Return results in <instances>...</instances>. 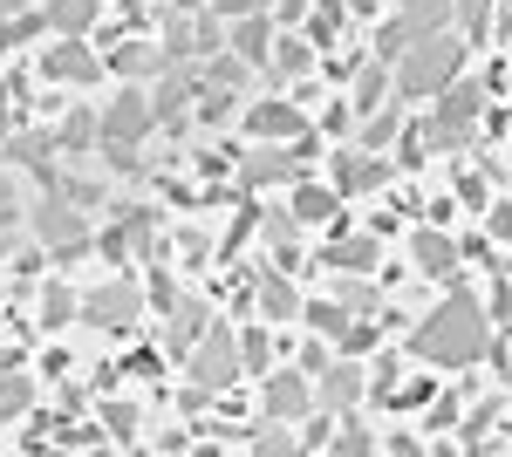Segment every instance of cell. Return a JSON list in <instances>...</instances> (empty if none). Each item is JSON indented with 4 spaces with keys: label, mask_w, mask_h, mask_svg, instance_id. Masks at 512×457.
I'll return each instance as SVG.
<instances>
[{
    "label": "cell",
    "mask_w": 512,
    "mask_h": 457,
    "mask_svg": "<svg viewBox=\"0 0 512 457\" xmlns=\"http://www.w3.org/2000/svg\"><path fill=\"white\" fill-rule=\"evenodd\" d=\"M410 348H417L424 362H437V369L478 362V355H485V314H478V301L465 294V287H451V301L410 328Z\"/></svg>",
    "instance_id": "obj_1"
},
{
    "label": "cell",
    "mask_w": 512,
    "mask_h": 457,
    "mask_svg": "<svg viewBox=\"0 0 512 457\" xmlns=\"http://www.w3.org/2000/svg\"><path fill=\"white\" fill-rule=\"evenodd\" d=\"M458 62H465V41L451 35V28L417 35L403 55H396V89H403V96H437L444 82L458 76Z\"/></svg>",
    "instance_id": "obj_2"
},
{
    "label": "cell",
    "mask_w": 512,
    "mask_h": 457,
    "mask_svg": "<svg viewBox=\"0 0 512 457\" xmlns=\"http://www.w3.org/2000/svg\"><path fill=\"white\" fill-rule=\"evenodd\" d=\"M185 369H192V389H233L239 382V342L226 335V328H205L192 342V355H185Z\"/></svg>",
    "instance_id": "obj_3"
},
{
    "label": "cell",
    "mask_w": 512,
    "mask_h": 457,
    "mask_svg": "<svg viewBox=\"0 0 512 457\" xmlns=\"http://www.w3.org/2000/svg\"><path fill=\"white\" fill-rule=\"evenodd\" d=\"M89 328H110V335H123V328H137V314H144V287L137 280H110V287H96L89 301L76 307Z\"/></svg>",
    "instance_id": "obj_4"
},
{
    "label": "cell",
    "mask_w": 512,
    "mask_h": 457,
    "mask_svg": "<svg viewBox=\"0 0 512 457\" xmlns=\"http://www.w3.org/2000/svg\"><path fill=\"white\" fill-rule=\"evenodd\" d=\"M35 239H41V246H55L62 260H76L82 246H89V226H82V212L69 205V198L48 191V198L35 205Z\"/></svg>",
    "instance_id": "obj_5"
},
{
    "label": "cell",
    "mask_w": 512,
    "mask_h": 457,
    "mask_svg": "<svg viewBox=\"0 0 512 457\" xmlns=\"http://www.w3.org/2000/svg\"><path fill=\"white\" fill-rule=\"evenodd\" d=\"M151 123H158V116H151V96H144V89H117V96H110V110H103V137L137 144ZM103 137H96V144H103Z\"/></svg>",
    "instance_id": "obj_6"
},
{
    "label": "cell",
    "mask_w": 512,
    "mask_h": 457,
    "mask_svg": "<svg viewBox=\"0 0 512 457\" xmlns=\"http://www.w3.org/2000/svg\"><path fill=\"white\" fill-rule=\"evenodd\" d=\"M328 171H335V191L342 198L390 185V157H376V151H342V157H328Z\"/></svg>",
    "instance_id": "obj_7"
},
{
    "label": "cell",
    "mask_w": 512,
    "mask_h": 457,
    "mask_svg": "<svg viewBox=\"0 0 512 457\" xmlns=\"http://www.w3.org/2000/svg\"><path fill=\"white\" fill-rule=\"evenodd\" d=\"M287 178H301V164H294L287 144H260V151H246V164H239V185H246V191L287 185Z\"/></svg>",
    "instance_id": "obj_8"
},
{
    "label": "cell",
    "mask_w": 512,
    "mask_h": 457,
    "mask_svg": "<svg viewBox=\"0 0 512 457\" xmlns=\"http://www.w3.org/2000/svg\"><path fill=\"white\" fill-rule=\"evenodd\" d=\"M41 76L48 82H96L103 62H96L89 48H76V41H55V48H41Z\"/></svg>",
    "instance_id": "obj_9"
},
{
    "label": "cell",
    "mask_w": 512,
    "mask_h": 457,
    "mask_svg": "<svg viewBox=\"0 0 512 457\" xmlns=\"http://www.w3.org/2000/svg\"><path fill=\"white\" fill-rule=\"evenodd\" d=\"M246 130H253L260 144H287V137H301L308 123H301L294 103H274V96H267V103H253V110H246Z\"/></svg>",
    "instance_id": "obj_10"
},
{
    "label": "cell",
    "mask_w": 512,
    "mask_h": 457,
    "mask_svg": "<svg viewBox=\"0 0 512 457\" xmlns=\"http://www.w3.org/2000/svg\"><path fill=\"white\" fill-rule=\"evenodd\" d=\"M212 328V314H205V301H171V321H164V355H192V342Z\"/></svg>",
    "instance_id": "obj_11"
},
{
    "label": "cell",
    "mask_w": 512,
    "mask_h": 457,
    "mask_svg": "<svg viewBox=\"0 0 512 457\" xmlns=\"http://www.w3.org/2000/svg\"><path fill=\"white\" fill-rule=\"evenodd\" d=\"M226 48H233L246 69H267V55H274V28H267L260 14H239L233 35H226Z\"/></svg>",
    "instance_id": "obj_12"
},
{
    "label": "cell",
    "mask_w": 512,
    "mask_h": 457,
    "mask_svg": "<svg viewBox=\"0 0 512 457\" xmlns=\"http://www.w3.org/2000/svg\"><path fill=\"white\" fill-rule=\"evenodd\" d=\"M335 219H342L335 185H294V226H335Z\"/></svg>",
    "instance_id": "obj_13"
},
{
    "label": "cell",
    "mask_w": 512,
    "mask_h": 457,
    "mask_svg": "<svg viewBox=\"0 0 512 457\" xmlns=\"http://www.w3.org/2000/svg\"><path fill=\"white\" fill-rule=\"evenodd\" d=\"M410 260H417V273H431V280H458V246L444 232H417L410 239Z\"/></svg>",
    "instance_id": "obj_14"
},
{
    "label": "cell",
    "mask_w": 512,
    "mask_h": 457,
    "mask_svg": "<svg viewBox=\"0 0 512 457\" xmlns=\"http://www.w3.org/2000/svg\"><path fill=\"white\" fill-rule=\"evenodd\" d=\"M308 403H315L308 376H267V417L294 423V417H308Z\"/></svg>",
    "instance_id": "obj_15"
},
{
    "label": "cell",
    "mask_w": 512,
    "mask_h": 457,
    "mask_svg": "<svg viewBox=\"0 0 512 457\" xmlns=\"http://www.w3.org/2000/svg\"><path fill=\"white\" fill-rule=\"evenodd\" d=\"M308 69H315V41H308V35H280L274 55H267V76L294 82V76H308Z\"/></svg>",
    "instance_id": "obj_16"
},
{
    "label": "cell",
    "mask_w": 512,
    "mask_h": 457,
    "mask_svg": "<svg viewBox=\"0 0 512 457\" xmlns=\"http://www.w3.org/2000/svg\"><path fill=\"white\" fill-rule=\"evenodd\" d=\"M315 396L328 403V410H349L355 396H362V369H355V362H328V369L315 376Z\"/></svg>",
    "instance_id": "obj_17"
},
{
    "label": "cell",
    "mask_w": 512,
    "mask_h": 457,
    "mask_svg": "<svg viewBox=\"0 0 512 457\" xmlns=\"http://www.w3.org/2000/svg\"><path fill=\"white\" fill-rule=\"evenodd\" d=\"M110 69H117V76H164V69H171V55L151 48V41H123L117 55H110Z\"/></svg>",
    "instance_id": "obj_18"
},
{
    "label": "cell",
    "mask_w": 512,
    "mask_h": 457,
    "mask_svg": "<svg viewBox=\"0 0 512 457\" xmlns=\"http://www.w3.org/2000/svg\"><path fill=\"white\" fill-rule=\"evenodd\" d=\"M437 123H478V82H444L437 89Z\"/></svg>",
    "instance_id": "obj_19"
},
{
    "label": "cell",
    "mask_w": 512,
    "mask_h": 457,
    "mask_svg": "<svg viewBox=\"0 0 512 457\" xmlns=\"http://www.w3.org/2000/svg\"><path fill=\"white\" fill-rule=\"evenodd\" d=\"M383 96H390V62H376V55H369V62H362V69H355V103L349 110H383Z\"/></svg>",
    "instance_id": "obj_20"
},
{
    "label": "cell",
    "mask_w": 512,
    "mask_h": 457,
    "mask_svg": "<svg viewBox=\"0 0 512 457\" xmlns=\"http://www.w3.org/2000/svg\"><path fill=\"white\" fill-rule=\"evenodd\" d=\"M376 260H383V246H376V239H335V246L321 253V267H342V273H369Z\"/></svg>",
    "instance_id": "obj_21"
},
{
    "label": "cell",
    "mask_w": 512,
    "mask_h": 457,
    "mask_svg": "<svg viewBox=\"0 0 512 457\" xmlns=\"http://www.w3.org/2000/svg\"><path fill=\"white\" fill-rule=\"evenodd\" d=\"M260 314H267V321H294V314H301V294H294V280L267 273V280H260Z\"/></svg>",
    "instance_id": "obj_22"
},
{
    "label": "cell",
    "mask_w": 512,
    "mask_h": 457,
    "mask_svg": "<svg viewBox=\"0 0 512 457\" xmlns=\"http://www.w3.org/2000/svg\"><path fill=\"white\" fill-rule=\"evenodd\" d=\"M396 130H403V110H396V103L369 110V116H362V151H390V144H396Z\"/></svg>",
    "instance_id": "obj_23"
},
{
    "label": "cell",
    "mask_w": 512,
    "mask_h": 457,
    "mask_svg": "<svg viewBox=\"0 0 512 457\" xmlns=\"http://www.w3.org/2000/svg\"><path fill=\"white\" fill-rule=\"evenodd\" d=\"M96 7H103V0H48V28H55V35H82V28L96 21Z\"/></svg>",
    "instance_id": "obj_24"
},
{
    "label": "cell",
    "mask_w": 512,
    "mask_h": 457,
    "mask_svg": "<svg viewBox=\"0 0 512 457\" xmlns=\"http://www.w3.org/2000/svg\"><path fill=\"white\" fill-rule=\"evenodd\" d=\"M403 21H410V35H437V28H451V0H403Z\"/></svg>",
    "instance_id": "obj_25"
},
{
    "label": "cell",
    "mask_w": 512,
    "mask_h": 457,
    "mask_svg": "<svg viewBox=\"0 0 512 457\" xmlns=\"http://www.w3.org/2000/svg\"><path fill=\"white\" fill-rule=\"evenodd\" d=\"M96 137H103V116L76 110V116H69V123H62V130H55V151H89Z\"/></svg>",
    "instance_id": "obj_26"
},
{
    "label": "cell",
    "mask_w": 512,
    "mask_h": 457,
    "mask_svg": "<svg viewBox=\"0 0 512 457\" xmlns=\"http://www.w3.org/2000/svg\"><path fill=\"white\" fill-rule=\"evenodd\" d=\"M301 314H308V328L328 335V342H342V335H349V307H342V301H308Z\"/></svg>",
    "instance_id": "obj_27"
},
{
    "label": "cell",
    "mask_w": 512,
    "mask_h": 457,
    "mask_svg": "<svg viewBox=\"0 0 512 457\" xmlns=\"http://www.w3.org/2000/svg\"><path fill=\"white\" fill-rule=\"evenodd\" d=\"M0 151L14 157V164H48V151H55V137H41V130H21V137H0Z\"/></svg>",
    "instance_id": "obj_28"
},
{
    "label": "cell",
    "mask_w": 512,
    "mask_h": 457,
    "mask_svg": "<svg viewBox=\"0 0 512 457\" xmlns=\"http://www.w3.org/2000/svg\"><path fill=\"white\" fill-rule=\"evenodd\" d=\"M76 294H69V287H48V294H41V328H69V321H76Z\"/></svg>",
    "instance_id": "obj_29"
},
{
    "label": "cell",
    "mask_w": 512,
    "mask_h": 457,
    "mask_svg": "<svg viewBox=\"0 0 512 457\" xmlns=\"http://www.w3.org/2000/svg\"><path fill=\"white\" fill-rule=\"evenodd\" d=\"M260 232H267V246H274L280 260H294V212H267Z\"/></svg>",
    "instance_id": "obj_30"
},
{
    "label": "cell",
    "mask_w": 512,
    "mask_h": 457,
    "mask_svg": "<svg viewBox=\"0 0 512 457\" xmlns=\"http://www.w3.org/2000/svg\"><path fill=\"white\" fill-rule=\"evenodd\" d=\"M424 157H431V123L396 130V164H424Z\"/></svg>",
    "instance_id": "obj_31"
},
{
    "label": "cell",
    "mask_w": 512,
    "mask_h": 457,
    "mask_svg": "<svg viewBox=\"0 0 512 457\" xmlns=\"http://www.w3.org/2000/svg\"><path fill=\"white\" fill-rule=\"evenodd\" d=\"M342 28V0H315V14H308V41H335Z\"/></svg>",
    "instance_id": "obj_32"
},
{
    "label": "cell",
    "mask_w": 512,
    "mask_h": 457,
    "mask_svg": "<svg viewBox=\"0 0 512 457\" xmlns=\"http://www.w3.org/2000/svg\"><path fill=\"white\" fill-rule=\"evenodd\" d=\"M28 403H35V382H28V376H7V382H0V417H21Z\"/></svg>",
    "instance_id": "obj_33"
},
{
    "label": "cell",
    "mask_w": 512,
    "mask_h": 457,
    "mask_svg": "<svg viewBox=\"0 0 512 457\" xmlns=\"http://www.w3.org/2000/svg\"><path fill=\"white\" fill-rule=\"evenodd\" d=\"M410 41H417V35H410V21H403V14H396L390 28H383V35H376V62H396V55H403V48H410Z\"/></svg>",
    "instance_id": "obj_34"
},
{
    "label": "cell",
    "mask_w": 512,
    "mask_h": 457,
    "mask_svg": "<svg viewBox=\"0 0 512 457\" xmlns=\"http://www.w3.org/2000/svg\"><path fill=\"white\" fill-rule=\"evenodd\" d=\"M267 355H274V342L253 328V335H239V369H267Z\"/></svg>",
    "instance_id": "obj_35"
},
{
    "label": "cell",
    "mask_w": 512,
    "mask_h": 457,
    "mask_svg": "<svg viewBox=\"0 0 512 457\" xmlns=\"http://www.w3.org/2000/svg\"><path fill=\"white\" fill-rule=\"evenodd\" d=\"M335 301H342V307H376V287L355 273V280H342V287H335Z\"/></svg>",
    "instance_id": "obj_36"
},
{
    "label": "cell",
    "mask_w": 512,
    "mask_h": 457,
    "mask_svg": "<svg viewBox=\"0 0 512 457\" xmlns=\"http://www.w3.org/2000/svg\"><path fill=\"white\" fill-rule=\"evenodd\" d=\"M103 430H110V437H130V430H137V410H130V403H110V410H103Z\"/></svg>",
    "instance_id": "obj_37"
},
{
    "label": "cell",
    "mask_w": 512,
    "mask_h": 457,
    "mask_svg": "<svg viewBox=\"0 0 512 457\" xmlns=\"http://www.w3.org/2000/svg\"><path fill=\"white\" fill-rule=\"evenodd\" d=\"M451 14H458V21H465V28H485V14H492V0H451Z\"/></svg>",
    "instance_id": "obj_38"
},
{
    "label": "cell",
    "mask_w": 512,
    "mask_h": 457,
    "mask_svg": "<svg viewBox=\"0 0 512 457\" xmlns=\"http://www.w3.org/2000/svg\"><path fill=\"white\" fill-rule=\"evenodd\" d=\"M103 157H110V171H137V144H117V137H103Z\"/></svg>",
    "instance_id": "obj_39"
},
{
    "label": "cell",
    "mask_w": 512,
    "mask_h": 457,
    "mask_svg": "<svg viewBox=\"0 0 512 457\" xmlns=\"http://www.w3.org/2000/svg\"><path fill=\"white\" fill-rule=\"evenodd\" d=\"M253 451H294V437L280 430V417H274V430H260V437H253Z\"/></svg>",
    "instance_id": "obj_40"
},
{
    "label": "cell",
    "mask_w": 512,
    "mask_h": 457,
    "mask_svg": "<svg viewBox=\"0 0 512 457\" xmlns=\"http://www.w3.org/2000/svg\"><path fill=\"white\" fill-rule=\"evenodd\" d=\"M335 451H376V437H369V430H355V423H349V430L335 437Z\"/></svg>",
    "instance_id": "obj_41"
},
{
    "label": "cell",
    "mask_w": 512,
    "mask_h": 457,
    "mask_svg": "<svg viewBox=\"0 0 512 457\" xmlns=\"http://www.w3.org/2000/svg\"><path fill=\"white\" fill-rule=\"evenodd\" d=\"M492 423H499V410H472V423H465V437H472V444H485V430H492Z\"/></svg>",
    "instance_id": "obj_42"
},
{
    "label": "cell",
    "mask_w": 512,
    "mask_h": 457,
    "mask_svg": "<svg viewBox=\"0 0 512 457\" xmlns=\"http://www.w3.org/2000/svg\"><path fill=\"white\" fill-rule=\"evenodd\" d=\"M205 7H212L219 21H239V14H253V0H205Z\"/></svg>",
    "instance_id": "obj_43"
},
{
    "label": "cell",
    "mask_w": 512,
    "mask_h": 457,
    "mask_svg": "<svg viewBox=\"0 0 512 457\" xmlns=\"http://www.w3.org/2000/svg\"><path fill=\"white\" fill-rule=\"evenodd\" d=\"M301 444H308V451H321V444H335V430H328V417H315V423H308V437H301Z\"/></svg>",
    "instance_id": "obj_44"
},
{
    "label": "cell",
    "mask_w": 512,
    "mask_h": 457,
    "mask_svg": "<svg viewBox=\"0 0 512 457\" xmlns=\"http://www.w3.org/2000/svg\"><path fill=\"white\" fill-rule=\"evenodd\" d=\"M151 301H158V307L178 301V294H171V273H151Z\"/></svg>",
    "instance_id": "obj_45"
},
{
    "label": "cell",
    "mask_w": 512,
    "mask_h": 457,
    "mask_svg": "<svg viewBox=\"0 0 512 457\" xmlns=\"http://www.w3.org/2000/svg\"><path fill=\"white\" fill-rule=\"evenodd\" d=\"M444 423H458V403L444 396V403H431V430H444Z\"/></svg>",
    "instance_id": "obj_46"
},
{
    "label": "cell",
    "mask_w": 512,
    "mask_h": 457,
    "mask_svg": "<svg viewBox=\"0 0 512 457\" xmlns=\"http://www.w3.org/2000/svg\"><path fill=\"white\" fill-rule=\"evenodd\" d=\"M0 212H14V178L0 171Z\"/></svg>",
    "instance_id": "obj_47"
},
{
    "label": "cell",
    "mask_w": 512,
    "mask_h": 457,
    "mask_svg": "<svg viewBox=\"0 0 512 457\" xmlns=\"http://www.w3.org/2000/svg\"><path fill=\"white\" fill-rule=\"evenodd\" d=\"M164 7H171V14H192V7H205V0H164Z\"/></svg>",
    "instance_id": "obj_48"
},
{
    "label": "cell",
    "mask_w": 512,
    "mask_h": 457,
    "mask_svg": "<svg viewBox=\"0 0 512 457\" xmlns=\"http://www.w3.org/2000/svg\"><path fill=\"white\" fill-rule=\"evenodd\" d=\"M21 7H28V0H0V21H7V14H21Z\"/></svg>",
    "instance_id": "obj_49"
},
{
    "label": "cell",
    "mask_w": 512,
    "mask_h": 457,
    "mask_svg": "<svg viewBox=\"0 0 512 457\" xmlns=\"http://www.w3.org/2000/svg\"><path fill=\"white\" fill-rule=\"evenodd\" d=\"M117 7H123V14H137V7H144V0H117Z\"/></svg>",
    "instance_id": "obj_50"
},
{
    "label": "cell",
    "mask_w": 512,
    "mask_h": 457,
    "mask_svg": "<svg viewBox=\"0 0 512 457\" xmlns=\"http://www.w3.org/2000/svg\"><path fill=\"white\" fill-rule=\"evenodd\" d=\"M0 137H7V110H0Z\"/></svg>",
    "instance_id": "obj_51"
},
{
    "label": "cell",
    "mask_w": 512,
    "mask_h": 457,
    "mask_svg": "<svg viewBox=\"0 0 512 457\" xmlns=\"http://www.w3.org/2000/svg\"><path fill=\"white\" fill-rule=\"evenodd\" d=\"M506 130H512V116H506Z\"/></svg>",
    "instance_id": "obj_52"
}]
</instances>
